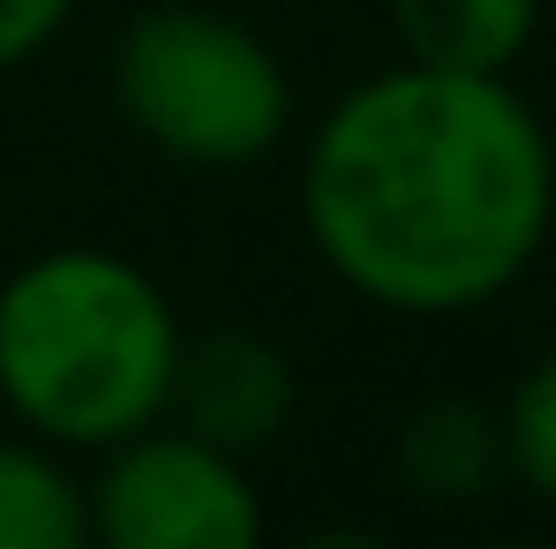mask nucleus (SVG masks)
I'll return each instance as SVG.
<instances>
[{
	"label": "nucleus",
	"mask_w": 556,
	"mask_h": 549,
	"mask_svg": "<svg viewBox=\"0 0 556 549\" xmlns=\"http://www.w3.org/2000/svg\"><path fill=\"white\" fill-rule=\"evenodd\" d=\"M301 211L354 294L452 316L534 264L556 211V159L504 76L414 61L324 113Z\"/></svg>",
	"instance_id": "nucleus-1"
},
{
	"label": "nucleus",
	"mask_w": 556,
	"mask_h": 549,
	"mask_svg": "<svg viewBox=\"0 0 556 549\" xmlns=\"http://www.w3.org/2000/svg\"><path fill=\"white\" fill-rule=\"evenodd\" d=\"M174 301L105 249H53L0 286V399L53 445L113 452L174 399Z\"/></svg>",
	"instance_id": "nucleus-2"
},
{
	"label": "nucleus",
	"mask_w": 556,
	"mask_h": 549,
	"mask_svg": "<svg viewBox=\"0 0 556 549\" xmlns=\"http://www.w3.org/2000/svg\"><path fill=\"white\" fill-rule=\"evenodd\" d=\"M113 98L143 128V144H159L166 159H188V166H249L293 121V91L271 46L181 0L143 8L121 30Z\"/></svg>",
	"instance_id": "nucleus-3"
},
{
	"label": "nucleus",
	"mask_w": 556,
	"mask_h": 549,
	"mask_svg": "<svg viewBox=\"0 0 556 549\" xmlns=\"http://www.w3.org/2000/svg\"><path fill=\"white\" fill-rule=\"evenodd\" d=\"M91 535L105 549H256L264 504L241 474V452L174 437H121L91 489Z\"/></svg>",
	"instance_id": "nucleus-4"
},
{
	"label": "nucleus",
	"mask_w": 556,
	"mask_h": 549,
	"mask_svg": "<svg viewBox=\"0 0 556 549\" xmlns=\"http://www.w3.org/2000/svg\"><path fill=\"white\" fill-rule=\"evenodd\" d=\"M181 429H195L203 445H226V452H256L271 445L293 414V376L264 339L249 332H218V339H195L174 362V399Z\"/></svg>",
	"instance_id": "nucleus-5"
},
{
	"label": "nucleus",
	"mask_w": 556,
	"mask_h": 549,
	"mask_svg": "<svg viewBox=\"0 0 556 549\" xmlns=\"http://www.w3.org/2000/svg\"><path fill=\"white\" fill-rule=\"evenodd\" d=\"M399 15V38L414 61L429 68H466V76H504L534 23H542V0H391Z\"/></svg>",
	"instance_id": "nucleus-6"
},
{
	"label": "nucleus",
	"mask_w": 556,
	"mask_h": 549,
	"mask_svg": "<svg viewBox=\"0 0 556 549\" xmlns=\"http://www.w3.org/2000/svg\"><path fill=\"white\" fill-rule=\"evenodd\" d=\"M91 535V497L30 445H0V549H76Z\"/></svg>",
	"instance_id": "nucleus-7"
},
{
	"label": "nucleus",
	"mask_w": 556,
	"mask_h": 549,
	"mask_svg": "<svg viewBox=\"0 0 556 549\" xmlns=\"http://www.w3.org/2000/svg\"><path fill=\"white\" fill-rule=\"evenodd\" d=\"M496 422L481 414V407H459V399H444V407H421L414 422H406V437H399V466H406V482L421 489V497H473L481 482H489V466H496Z\"/></svg>",
	"instance_id": "nucleus-8"
},
{
	"label": "nucleus",
	"mask_w": 556,
	"mask_h": 549,
	"mask_svg": "<svg viewBox=\"0 0 556 549\" xmlns=\"http://www.w3.org/2000/svg\"><path fill=\"white\" fill-rule=\"evenodd\" d=\"M504 452L519 466V482L556 504V354L534 362V376L519 384V399L504 414Z\"/></svg>",
	"instance_id": "nucleus-9"
},
{
	"label": "nucleus",
	"mask_w": 556,
	"mask_h": 549,
	"mask_svg": "<svg viewBox=\"0 0 556 549\" xmlns=\"http://www.w3.org/2000/svg\"><path fill=\"white\" fill-rule=\"evenodd\" d=\"M68 8H76V0H0V68L30 61V53L68 23Z\"/></svg>",
	"instance_id": "nucleus-10"
}]
</instances>
